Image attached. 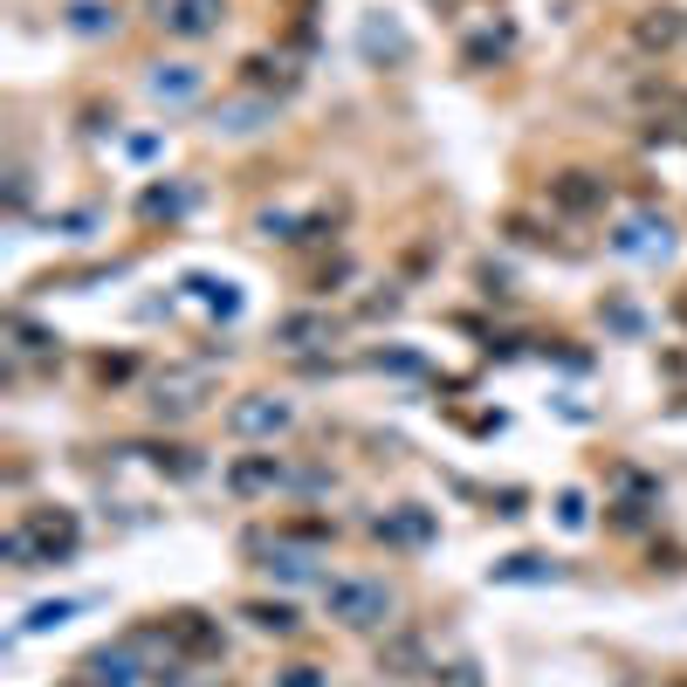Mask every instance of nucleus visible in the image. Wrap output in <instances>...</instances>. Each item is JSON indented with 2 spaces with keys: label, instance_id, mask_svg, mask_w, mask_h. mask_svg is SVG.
Segmentation results:
<instances>
[{
  "label": "nucleus",
  "instance_id": "nucleus-21",
  "mask_svg": "<svg viewBox=\"0 0 687 687\" xmlns=\"http://www.w3.org/2000/svg\"><path fill=\"white\" fill-rule=\"evenodd\" d=\"M268 104H262V96H241V104H220L214 111V131L220 138H254V131H268Z\"/></svg>",
  "mask_w": 687,
  "mask_h": 687
},
{
  "label": "nucleus",
  "instance_id": "nucleus-11",
  "mask_svg": "<svg viewBox=\"0 0 687 687\" xmlns=\"http://www.w3.org/2000/svg\"><path fill=\"white\" fill-rule=\"evenodd\" d=\"M612 248L632 254V262H667V254H674V234H667V220H660V214H626V220L612 227Z\"/></svg>",
  "mask_w": 687,
  "mask_h": 687
},
{
  "label": "nucleus",
  "instance_id": "nucleus-32",
  "mask_svg": "<svg viewBox=\"0 0 687 687\" xmlns=\"http://www.w3.org/2000/svg\"><path fill=\"white\" fill-rule=\"evenodd\" d=\"M605 323L626 330V337H640V310H632V302H605Z\"/></svg>",
  "mask_w": 687,
  "mask_h": 687
},
{
  "label": "nucleus",
  "instance_id": "nucleus-14",
  "mask_svg": "<svg viewBox=\"0 0 687 687\" xmlns=\"http://www.w3.org/2000/svg\"><path fill=\"white\" fill-rule=\"evenodd\" d=\"M275 489H289V468L275 461V454H241V461L227 468V495H234V502L275 495Z\"/></svg>",
  "mask_w": 687,
  "mask_h": 687
},
{
  "label": "nucleus",
  "instance_id": "nucleus-2",
  "mask_svg": "<svg viewBox=\"0 0 687 687\" xmlns=\"http://www.w3.org/2000/svg\"><path fill=\"white\" fill-rule=\"evenodd\" d=\"M214 386H220L214 358H186V365L151 371V399H145V405H151V420H159V426H180V420H193V413H207Z\"/></svg>",
  "mask_w": 687,
  "mask_h": 687
},
{
  "label": "nucleus",
  "instance_id": "nucleus-15",
  "mask_svg": "<svg viewBox=\"0 0 687 687\" xmlns=\"http://www.w3.org/2000/svg\"><path fill=\"white\" fill-rule=\"evenodd\" d=\"M550 207L557 214H598L605 207V180L598 172H557L550 180Z\"/></svg>",
  "mask_w": 687,
  "mask_h": 687
},
{
  "label": "nucleus",
  "instance_id": "nucleus-29",
  "mask_svg": "<svg viewBox=\"0 0 687 687\" xmlns=\"http://www.w3.org/2000/svg\"><path fill=\"white\" fill-rule=\"evenodd\" d=\"M28 199H35V172L8 165V214H28Z\"/></svg>",
  "mask_w": 687,
  "mask_h": 687
},
{
  "label": "nucleus",
  "instance_id": "nucleus-36",
  "mask_svg": "<svg viewBox=\"0 0 687 687\" xmlns=\"http://www.w3.org/2000/svg\"><path fill=\"white\" fill-rule=\"evenodd\" d=\"M653 571H687V557H680L674 543H667V550H660V543H653Z\"/></svg>",
  "mask_w": 687,
  "mask_h": 687
},
{
  "label": "nucleus",
  "instance_id": "nucleus-12",
  "mask_svg": "<svg viewBox=\"0 0 687 687\" xmlns=\"http://www.w3.org/2000/svg\"><path fill=\"white\" fill-rule=\"evenodd\" d=\"M165 640H172V653H186V660H220L227 653V632L207 612H165Z\"/></svg>",
  "mask_w": 687,
  "mask_h": 687
},
{
  "label": "nucleus",
  "instance_id": "nucleus-25",
  "mask_svg": "<svg viewBox=\"0 0 687 687\" xmlns=\"http://www.w3.org/2000/svg\"><path fill=\"white\" fill-rule=\"evenodd\" d=\"M241 76H248V90H283V96L296 90V69H289L283 56H248Z\"/></svg>",
  "mask_w": 687,
  "mask_h": 687
},
{
  "label": "nucleus",
  "instance_id": "nucleus-23",
  "mask_svg": "<svg viewBox=\"0 0 687 687\" xmlns=\"http://www.w3.org/2000/svg\"><path fill=\"white\" fill-rule=\"evenodd\" d=\"M62 28L83 35V42L117 35V8H111V0H69V8H62Z\"/></svg>",
  "mask_w": 687,
  "mask_h": 687
},
{
  "label": "nucleus",
  "instance_id": "nucleus-8",
  "mask_svg": "<svg viewBox=\"0 0 687 687\" xmlns=\"http://www.w3.org/2000/svg\"><path fill=\"white\" fill-rule=\"evenodd\" d=\"M434 646L420 640V632H386V640H378V674H392V680H434Z\"/></svg>",
  "mask_w": 687,
  "mask_h": 687
},
{
  "label": "nucleus",
  "instance_id": "nucleus-37",
  "mask_svg": "<svg viewBox=\"0 0 687 687\" xmlns=\"http://www.w3.org/2000/svg\"><path fill=\"white\" fill-rule=\"evenodd\" d=\"M674 687H687V680H674Z\"/></svg>",
  "mask_w": 687,
  "mask_h": 687
},
{
  "label": "nucleus",
  "instance_id": "nucleus-6",
  "mask_svg": "<svg viewBox=\"0 0 687 687\" xmlns=\"http://www.w3.org/2000/svg\"><path fill=\"white\" fill-rule=\"evenodd\" d=\"M254 550H262V571L283 577V584H330L317 543H296V537H283V529H275V543H254Z\"/></svg>",
  "mask_w": 687,
  "mask_h": 687
},
{
  "label": "nucleus",
  "instance_id": "nucleus-18",
  "mask_svg": "<svg viewBox=\"0 0 687 687\" xmlns=\"http://www.w3.org/2000/svg\"><path fill=\"white\" fill-rule=\"evenodd\" d=\"M557 577H564V564L537 557V550H516V557H502V564H489V584H557Z\"/></svg>",
  "mask_w": 687,
  "mask_h": 687
},
{
  "label": "nucleus",
  "instance_id": "nucleus-19",
  "mask_svg": "<svg viewBox=\"0 0 687 687\" xmlns=\"http://www.w3.org/2000/svg\"><path fill=\"white\" fill-rule=\"evenodd\" d=\"M117 454H145L159 474H172V481H193V474H207V461H199L193 447H172V440H138V447H117Z\"/></svg>",
  "mask_w": 687,
  "mask_h": 687
},
{
  "label": "nucleus",
  "instance_id": "nucleus-30",
  "mask_svg": "<svg viewBox=\"0 0 687 687\" xmlns=\"http://www.w3.org/2000/svg\"><path fill=\"white\" fill-rule=\"evenodd\" d=\"M557 523H564V529H584V523H592V502H584V489H564V495H557Z\"/></svg>",
  "mask_w": 687,
  "mask_h": 687
},
{
  "label": "nucleus",
  "instance_id": "nucleus-4",
  "mask_svg": "<svg viewBox=\"0 0 687 687\" xmlns=\"http://www.w3.org/2000/svg\"><path fill=\"white\" fill-rule=\"evenodd\" d=\"M296 426V405L283 392H241L234 405H227V434L234 440H275Z\"/></svg>",
  "mask_w": 687,
  "mask_h": 687
},
{
  "label": "nucleus",
  "instance_id": "nucleus-3",
  "mask_svg": "<svg viewBox=\"0 0 687 687\" xmlns=\"http://www.w3.org/2000/svg\"><path fill=\"white\" fill-rule=\"evenodd\" d=\"M399 612L386 577H330L323 584V619H337L344 632H386Z\"/></svg>",
  "mask_w": 687,
  "mask_h": 687
},
{
  "label": "nucleus",
  "instance_id": "nucleus-24",
  "mask_svg": "<svg viewBox=\"0 0 687 687\" xmlns=\"http://www.w3.org/2000/svg\"><path fill=\"white\" fill-rule=\"evenodd\" d=\"M241 619H248L254 632H275V640H289V632L302 626V619L289 612V605H283V598H275V605H268V598H248V605H241Z\"/></svg>",
  "mask_w": 687,
  "mask_h": 687
},
{
  "label": "nucleus",
  "instance_id": "nucleus-33",
  "mask_svg": "<svg viewBox=\"0 0 687 687\" xmlns=\"http://www.w3.org/2000/svg\"><path fill=\"white\" fill-rule=\"evenodd\" d=\"M138 365L131 358H96V378H104V386H117V378H131Z\"/></svg>",
  "mask_w": 687,
  "mask_h": 687
},
{
  "label": "nucleus",
  "instance_id": "nucleus-28",
  "mask_svg": "<svg viewBox=\"0 0 687 687\" xmlns=\"http://www.w3.org/2000/svg\"><path fill=\"white\" fill-rule=\"evenodd\" d=\"M69 619H76V598H48V605H35V612L21 619V632H56Z\"/></svg>",
  "mask_w": 687,
  "mask_h": 687
},
{
  "label": "nucleus",
  "instance_id": "nucleus-1",
  "mask_svg": "<svg viewBox=\"0 0 687 687\" xmlns=\"http://www.w3.org/2000/svg\"><path fill=\"white\" fill-rule=\"evenodd\" d=\"M83 550V523H76V508H21V523L0 537V557H8L14 571H48V564H69V557Z\"/></svg>",
  "mask_w": 687,
  "mask_h": 687
},
{
  "label": "nucleus",
  "instance_id": "nucleus-5",
  "mask_svg": "<svg viewBox=\"0 0 687 687\" xmlns=\"http://www.w3.org/2000/svg\"><path fill=\"white\" fill-rule=\"evenodd\" d=\"M151 21L172 42H207L227 28V0H151Z\"/></svg>",
  "mask_w": 687,
  "mask_h": 687
},
{
  "label": "nucleus",
  "instance_id": "nucleus-22",
  "mask_svg": "<svg viewBox=\"0 0 687 687\" xmlns=\"http://www.w3.org/2000/svg\"><path fill=\"white\" fill-rule=\"evenodd\" d=\"M680 35H687V14H680V8H653V14L632 21V42H640V48H660V56H667Z\"/></svg>",
  "mask_w": 687,
  "mask_h": 687
},
{
  "label": "nucleus",
  "instance_id": "nucleus-9",
  "mask_svg": "<svg viewBox=\"0 0 687 687\" xmlns=\"http://www.w3.org/2000/svg\"><path fill=\"white\" fill-rule=\"evenodd\" d=\"M145 674H159V667H145V653H138L131 640L96 646V653L83 660V680H90V687H138Z\"/></svg>",
  "mask_w": 687,
  "mask_h": 687
},
{
  "label": "nucleus",
  "instance_id": "nucleus-20",
  "mask_svg": "<svg viewBox=\"0 0 687 687\" xmlns=\"http://www.w3.org/2000/svg\"><path fill=\"white\" fill-rule=\"evenodd\" d=\"M186 214H193V186H145L138 193V220L145 227H159V220L172 227V220H186Z\"/></svg>",
  "mask_w": 687,
  "mask_h": 687
},
{
  "label": "nucleus",
  "instance_id": "nucleus-27",
  "mask_svg": "<svg viewBox=\"0 0 687 687\" xmlns=\"http://www.w3.org/2000/svg\"><path fill=\"white\" fill-rule=\"evenodd\" d=\"M508 48H516V35H508V28H502V21H495V28H481V35L468 42V62H474V69H481V62H502V56H508Z\"/></svg>",
  "mask_w": 687,
  "mask_h": 687
},
{
  "label": "nucleus",
  "instance_id": "nucleus-31",
  "mask_svg": "<svg viewBox=\"0 0 687 687\" xmlns=\"http://www.w3.org/2000/svg\"><path fill=\"white\" fill-rule=\"evenodd\" d=\"M434 680L440 687H481L474 680V660H447V667H434Z\"/></svg>",
  "mask_w": 687,
  "mask_h": 687
},
{
  "label": "nucleus",
  "instance_id": "nucleus-34",
  "mask_svg": "<svg viewBox=\"0 0 687 687\" xmlns=\"http://www.w3.org/2000/svg\"><path fill=\"white\" fill-rule=\"evenodd\" d=\"M275 687H323V674L317 667H283V680H275Z\"/></svg>",
  "mask_w": 687,
  "mask_h": 687
},
{
  "label": "nucleus",
  "instance_id": "nucleus-35",
  "mask_svg": "<svg viewBox=\"0 0 687 687\" xmlns=\"http://www.w3.org/2000/svg\"><path fill=\"white\" fill-rule=\"evenodd\" d=\"M612 523H619V529H640V523H646V502H619Z\"/></svg>",
  "mask_w": 687,
  "mask_h": 687
},
{
  "label": "nucleus",
  "instance_id": "nucleus-17",
  "mask_svg": "<svg viewBox=\"0 0 687 687\" xmlns=\"http://www.w3.org/2000/svg\"><path fill=\"white\" fill-rule=\"evenodd\" d=\"M358 48H365L371 62H405V56H413V35H405L392 14H365V28H358Z\"/></svg>",
  "mask_w": 687,
  "mask_h": 687
},
{
  "label": "nucleus",
  "instance_id": "nucleus-26",
  "mask_svg": "<svg viewBox=\"0 0 687 687\" xmlns=\"http://www.w3.org/2000/svg\"><path fill=\"white\" fill-rule=\"evenodd\" d=\"M186 289L207 302L214 317H241V289H234V283H220V275H186Z\"/></svg>",
  "mask_w": 687,
  "mask_h": 687
},
{
  "label": "nucleus",
  "instance_id": "nucleus-7",
  "mask_svg": "<svg viewBox=\"0 0 687 687\" xmlns=\"http://www.w3.org/2000/svg\"><path fill=\"white\" fill-rule=\"evenodd\" d=\"M371 537L392 543V550H426V543L440 537V523H434V508L399 502V508H386V516H371Z\"/></svg>",
  "mask_w": 687,
  "mask_h": 687
},
{
  "label": "nucleus",
  "instance_id": "nucleus-16",
  "mask_svg": "<svg viewBox=\"0 0 687 687\" xmlns=\"http://www.w3.org/2000/svg\"><path fill=\"white\" fill-rule=\"evenodd\" d=\"M8 351H14V358H35V365H56L62 358V337H56V330H42L28 310H8Z\"/></svg>",
  "mask_w": 687,
  "mask_h": 687
},
{
  "label": "nucleus",
  "instance_id": "nucleus-10",
  "mask_svg": "<svg viewBox=\"0 0 687 687\" xmlns=\"http://www.w3.org/2000/svg\"><path fill=\"white\" fill-rule=\"evenodd\" d=\"M199 90H207V69H193V62H151L145 69V96H151V104H165V111L199 104Z\"/></svg>",
  "mask_w": 687,
  "mask_h": 687
},
{
  "label": "nucleus",
  "instance_id": "nucleus-13",
  "mask_svg": "<svg viewBox=\"0 0 687 687\" xmlns=\"http://www.w3.org/2000/svg\"><path fill=\"white\" fill-rule=\"evenodd\" d=\"M344 337V323L330 317V310H289V317H275V344L283 351H323V344H337Z\"/></svg>",
  "mask_w": 687,
  "mask_h": 687
}]
</instances>
